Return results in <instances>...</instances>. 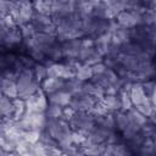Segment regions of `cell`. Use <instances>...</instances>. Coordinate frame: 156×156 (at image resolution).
Segmentation results:
<instances>
[{
	"label": "cell",
	"instance_id": "obj_13",
	"mask_svg": "<svg viewBox=\"0 0 156 156\" xmlns=\"http://www.w3.org/2000/svg\"><path fill=\"white\" fill-rule=\"evenodd\" d=\"M45 55L46 57L51 58L55 62H60L61 60H63V50H62V43L56 40L54 44L49 45L45 49Z\"/></svg>",
	"mask_w": 156,
	"mask_h": 156
},
{
	"label": "cell",
	"instance_id": "obj_1",
	"mask_svg": "<svg viewBox=\"0 0 156 156\" xmlns=\"http://www.w3.org/2000/svg\"><path fill=\"white\" fill-rule=\"evenodd\" d=\"M22 41H23V35L18 26L11 28L0 26V44H1L2 54L7 52L6 50L16 49V46L22 44Z\"/></svg>",
	"mask_w": 156,
	"mask_h": 156
},
{
	"label": "cell",
	"instance_id": "obj_15",
	"mask_svg": "<svg viewBox=\"0 0 156 156\" xmlns=\"http://www.w3.org/2000/svg\"><path fill=\"white\" fill-rule=\"evenodd\" d=\"M102 104L110 112H115L118 110H122L121 106V98L118 94H105L102 98Z\"/></svg>",
	"mask_w": 156,
	"mask_h": 156
},
{
	"label": "cell",
	"instance_id": "obj_28",
	"mask_svg": "<svg viewBox=\"0 0 156 156\" xmlns=\"http://www.w3.org/2000/svg\"><path fill=\"white\" fill-rule=\"evenodd\" d=\"M118 95L121 98V106H122L123 111H128L134 106V104L129 96V93H119Z\"/></svg>",
	"mask_w": 156,
	"mask_h": 156
},
{
	"label": "cell",
	"instance_id": "obj_22",
	"mask_svg": "<svg viewBox=\"0 0 156 156\" xmlns=\"http://www.w3.org/2000/svg\"><path fill=\"white\" fill-rule=\"evenodd\" d=\"M127 113H128V116H129V118H130V121L133 122V123H135V124H138V126H143L147 119H149V117H146L145 115H143L135 106H133L130 110H128L127 111Z\"/></svg>",
	"mask_w": 156,
	"mask_h": 156
},
{
	"label": "cell",
	"instance_id": "obj_25",
	"mask_svg": "<svg viewBox=\"0 0 156 156\" xmlns=\"http://www.w3.org/2000/svg\"><path fill=\"white\" fill-rule=\"evenodd\" d=\"M33 71H34L35 79H38L40 83L48 77V67L44 63H41V62H37V65L33 68Z\"/></svg>",
	"mask_w": 156,
	"mask_h": 156
},
{
	"label": "cell",
	"instance_id": "obj_34",
	"mask_svg": "<svg viewBox=\"0 0 156 156\" xmlns=\"http://www.w3.org/2000/svg\"><path fill=\"white\" fill-rule=\"evenodd\" d=\"M91 69H93V74L94 76H100V74H102L107 69V66L104 62H99L96 65H93L91 66Z\"/></svg>",
	"mask_w": 156,
	"mask_h": 156
},
{
	"label": "cell",
	"instance_id": "obj_19",
	"mask_svg": "<svg viewBox=\"0 0 156 156\" xmlns=\"http://www.w3.org/2000/svg\"><path fill=\"white\" fill-rule=\"evenodd\" d=\"M37 12L51 15L52 13V1L54 0H32Z\"/></svg>",
	"mask_w": 156,
	"mask_h": 156
},
{
	"label": "cell",
	"instance_id": "obj_8",
	"mask_svg": "<svg viewBox=\"0 0 156 156\" xmlns=\"http://www.w3.org/2000/svg\"><path fill=\"white\" fill-rule=\"evenodd\" d=\"M34 79H35V76H34V71L33 69H23L20 73L17 80H16L17 88H18V95L22 91H24L34 82Z\"/></svg>",
	"mask_w": 156,
	"mask_h": 156
},
{
	"label": "cell",
	"instance_id": "obj_4",
	"mask_svg": "<svg viewBox=\"0 0 156 156\" xmlns=\"http://www.w3.org/2000/svg\"><path fill=\"white\" fill-rule=\"evenodd\" d=\"M143 13L144 12L138 13V12H132V11H128V10H123L122 12H119L117 15L116 21L121 27L132 29V28H134L136 26H141Z\"/></svg>",
	"mask_w": 156,
	"mask_h": 156
},
{
	"label": "cell",
	"instance_id": "obj_26",
	"mask_svg": "<svg viewBox=\"0 0 156 156\" xmlns=\"http://www.w3.org/2000/svg\"><path fill=\"white\" fill-rule=\"evenodd\" d=\"M62 112H63V107L60 106V105H56V104H50L49 102V106L46 108V116L49 117H61L62 116Z\"/></svg>",
	"mask_w": 156,
	"mask_h": 156
},
{
	"label": "cell",
	"instance_id": "obj_14",
	"mask_svg": "<svg viewBox=\"0 0 156 156\" xmlns=\"http://www.w3.org/2000/svg\"><path fill=\"white\" fill-rule=\"evenodd\" d=\"M1 94H5L11 99L18 98V88H17L16 80L1 78Z\"/></svg>",
	"mask_w": 156,
	"mask_h": 156
},
{
	"label": "cell",
	"instance_id": "obj_17",
	"mask_svg": "<svg viewBox=\"0 0 156 156\" xmlns=\"http://www.w3.org/2000/svg\"><path fill=\"white\" fill-rule=\"evenodd\" d=\"M30 23L35 27L37 32H41L45 26L52 23V17H51V15H46V13H41V12H37L35 11L34 17H33Z\"/></svg>",
	"mask_w": 156,
	"mask_h": 156
},
{
	"label": "cell",
	"instance_id": "obj_2",
	"mask_svg": "<svg viewBox=\"0 0 156 156\" xmlns=\"http://www.w3.org/2000/svg\"><path fill=\"white\" fill-rule=\"evenodd\" d=\"M69 126L72 130L80 132L83 134H87L90 129H93L96 124L94 121V117L90 112L87 111H76L73 116L69 119Z\"/></svg>",
	"mask_w": 156,
	"mask_h": 156
},
{
	"label": "cell",
	"instance_id": "obj_5",
	"mask_svg": "<svg viewBox=\"0 0 156 156\" xmlns=\"http://www.w3.org/2000/svg\"><path fill=\"white\" fill-rule=\"evenodd\" d=\"M135 76H136V82L143 83L145 80L149 79H155L156 78V63L154 60H145V61H140L136 71H135Z\"/></svg>",
	"mask_w": 156,
	"mask_h": 156
},
{
	"label": "cell",
	"instance_id": "obj_21",
	"mask_svg": "<svg viewBox=\"0 0 156 156\" xmlns=\"http://www.w3.org/2000/svg\"><path fill=\"white\" fill-rule=\"evenodd\" d=\"M26 112V101L21 98L13 99V112H12V119H20Z\"/></svg>",
	"mask_w": 156,
	"mask_h": 156
},
{
	"label": "cell",
	"instance_id": "obj_12",
	"mask_svg": "<svg viewBox=\"0 0 156 156\" xmlns=\"http://www.w3.org/2000/svg\"><path fill=\"white\" fill-rule=\"evenodd\" d=\"M12 112H13V99L6 96L5 94H1V96H0L1 119H6V118L12 119Z\"/></svg>",
	"mask_w": 156,
	"mask_h": 156
},
{
	"label": "cell",
	"instance_id": "obj_18",
	"mask_svg": "<svg viewBox=\"0 0 156 156\" xmlns=\"http://www.w3.org/2000/svg\"><path fill=\"white\" fill-rule=\"evenodd\" d=\"M82 85H83V82L79 80L77 77H73L71 79H67L65 82V85H63V90H66L67 93H69L72 96L76 95L78 91L82 90Z\"/></svg>",
	"mask_w": 156,
	"mask_h": 156
},
{
	"label": "cell",
	"instance_id": "obj_29",
	"mask_svg": "<svg viewBox=\"0 0 156 156\" xmlns=\"http://www.w3.org/2000/svg\"><path fill=\"white\" fill-rule=\"evenodd\" d=\"M18 56H20V60H21V62H22V65L26 69H33L35 67L37 61L32 56H29L27 54L26 55H18Z\"/></svg>",
	"mask_w": 156,
	"mask_h": 156
},
{
	"label": "cell",
	"instance_id": "obj_30",
	"mask_svg": "<svg viewBox=\"0 0 156 156\" xmlns=\"http://www.w3.org/2000/svg\"><path fill=\"white\" fill-rule=\"evenodd\" d=\"M21 28V32H22V35H23V39H27V38H32L35 33H37V29L32 24V23H27V24H23Z\"/></svg>",
	"mask_w": 156,
	"mask_h": 156
},
{
	"label": "cell",
	"instance_id": "obj_32",
	"mask_svg": "<svg viewBox=\"0 0 156 156\" xmlns=\"http://www.w3.org/2000/svg\"><path fill=\"white\" fill-rule=\"evenodd\" d=\"M104 61V56L100 54V52H98L96 50L84 61V63L85 65H89V66H93V65H96V63H99V62H102Z\"/></svg>",
	"mask_w": 156,
	"mask_h": 156
},
{
	"label": "cell",
	"instance_id": "obj_23",
	"mask_svg": "<svg viewBox=\"0 0 156 156\" xmlns=\"http://www.w3.org/2000/svg\"><path fill=\"white\" fill-rule=\"evenodd\" d=\"M32 146L33 144L29 143L26 139L20 140L17 149H16V156H32Z\"/></svg>",
	"mask_w": 156,
	"mask_h": 156
},
{
	"label": "cell",
	"instance_id": "obj_11",
	"mask_svg": "<svg viewBox=\"0 0 156 156\" xmlns=\"http://www.w3.org/2000/svg\"><path fill=\"white\" fill-rule=\"evenodd\" d=\"M129 96H130V99H132L134 106L139 105L140 102H143V101L147 98V95H146L145 91H144L143 84L139 83V82H135V83L132 84L130 90H129Z\"/></svg>",
	"mask_w": 156,
	"mask_h": 156
},
{
	"label": "cell",
	"instance_id": "obj_10",
	"mask_svg": "<svg viewBox=\"0 0 156 156\" xmlns=\"http://www.w3.org/2000/svg\"><path fill=\"white\" fill-rule=\"evenodd\" d=\"M48 99H49L50 104H56V105H60L62 107H66V106L69 105L72 95L69 93H67L66 90L61 89V90H58L56 93H52V94L48 95Z\"/></svg>",
	"mask_w": 156,
	"mask_h": 156
},
{
	"label": "cell",
	"instance_id": "obj_31",
	"mask_svg": "<svg viewBox=\"0 0 156 156\" xmlns=\"http://www.w3.org/2000/svg\"><path fill=\"white\" fill-rule=\"evenodd\" d=\"M32 156H46L45 151V144L41 141H37L32 146Z\"/></svg>",
	"mask_w": 156,
	"mask_h": 156
},
{
	"label": "cell",
	"instance_id": "obj_7",
	"mask_svg": "<svg viewBox=\"0 0 156 156\" xmlns=\"http://www.w3.org/2000/svg\"><path fill=\"white\" fill-rule=\"evenodd\" d=\"M65 79L63 78H49L46 77L43 82H41V89L46 95H50L52 93H56L61 89H63L65 85Z\"/></svg>",
	"mask_w": 156,
	"mask_h": 156
},
{
	"label": "cell",
	"instance_id": "obj_20",
	"mask_svg": "<svg viewBox=\"0 0 156 156\" xmlns=\"http://www.w3.org/2000/svg\"><path fill=\"white\" fill-rule=\"evenodd\" d=\"M93 69H91V66L89 65H85V63H82L78 69L76 71V77L82 80V82H87V80H90L93 78Z\"/></svg>",
	"mask_w": 156,
	"mask_h": 156
},
{
	"label": "cell",
	"instance_id": "obj_16",
	"mask_svg": "<svg viewBox=\"0 0 156 156\" xmlns=\"http://www.w3.org/2000/svg\"><path fill=\"white\" fill-rule=\"evenodd\" d=\"M113 113V118H115V123H116V128L117 130L121 133L123 132L129 124H130V118L127 113V111H123V110H118V111H115L112 112Z\"/></svg>",
	"mask_w": 156,
	"mask_h": 156
},
{
	"label": "cell",
	"instance_id": "obj_9",
	"mask_svg": "<svg viewBox=\"0 0 156 156\" xmlns=\"http://www.w3.org/2000/svg\"><path fill=\"white\" fill-rule=\"evenodd\" d=\"M111 41L112 44L115 45H123L128 41H132V38H130V29L128 28H123V27H118L117 29H115L112 33H111Z\"/></svg>",
	"mask_w": 156,
	"mask_h": 156
},
{
	"label": "cell",
	"instance_id": "obj_24",
	"mask_svg": "<svg viewBox=\"0 0 156 156\" xmlns=\"http://www.w3.org/2000/svg\"><path fill=\"white\" fill-rule=\"evenodd\" d=\"M143 115H145L146 117H151L152 116V113L155 112V110H154V107H152V104H151V101H150V98L147 96L143 102H140L139 105H136L135 106Z\"/></svg>",
	"mask_w": 156,
	"mask_h": 156
},
{
	"label": "cell",
	"instance_id": "obj_37",
	"mask_svg": "<svg viewBox=\"0 0 156 156\" xmlns=\"http://www.w3.org/2000/svg\"><path fill=\"white\" fill-rule=\"evenodd\" d=\"M147 10L156 11V0H149V2H147Z\"/></svg>",
	"mask_w": 156,
	"mask_h": 156
},
{
	"label": "cell",
	"instance_id": "obj_36",
	"mask_svg": "<svg viewBox=\"0 0 156 156\" xmlns=\"http://www.w3.org/2000/svg\"><path fill=\"white\" fill-rule=\"evenodd\" d=\"M149 98H150V101H151V104H152L154 110L156 111V87H155V89L152 90V93H151V95H150Z\"/></svg>",
	"mask_w": 156,
	"mask_h": 156
},
{
	"label": "cell",
	"instance_id": "obj_35",
	"mask_svg": "<svg viewBox=\"0 0 156 156\" xmlns=\"http://www.w3.org/2000/svg\"><path fill=\"white\" fill-rule=\"evenodd\" d=\"M74 112H76V111H74L71 106H66V107H63V112H62L61 118H63L65 121H68V122H69V119H71V117L73 116Z\"/></svg>",
	"mask_w": 156,
	"mask_h": 156
},
{
	"label": "cell",
	"instance_id": "obj_27",
	"mask_svg": "<svg viewBox=\"0 0 156 156\" xmlns=\"http://www.w3.org/2000/svg\"><path fill=\"white\" fill-rule=\"evenodd\" d=\"M40 133H41V130H38V129L24 130V133H23V138H24L26 140H28L29 143L34 144V143L39 141V139H40Z\"/></svg>",
	"mask_w": 156,
	"mask_h": 156
},
{
	"label": "cell",
	"instance_id": "obj_3",
	"mask_svg": "<svg viewBox=\"0 0 156 156\" xmlns=\"http://www.w3.org/2000/svg\"><path fill=\"white\" fill-rule=\"evenodd\" d=\"M24 101L27 112H46V108L49 106L48 95L43 91V89H40L37 94L29 96Z\"/></svg>",
	"mask_w": 156,
	"mask_h": 156
},
{
	"label": "cell",
	"instance_id": "obj_33",
	"mask_svg": "<svg viewBox=\"0 0 156 156\" xmlns=\"http://www.w3.org/2000/svg\"><path fill=\"white\" fill-rule=\"evenodd\" d=\"M141 84H143V88H144L145 94H146L147 96H150L151 93H152V90H154L155 87H156V79H149V80L143 82Z\"/></svg>",
	"mask_w": 156,
	"mask_h": 156
},
{
	"label": "cell",
	"instance_id": "obj_6",
	"mask_svg": "<svg viewBox=\"0 0 156 156\" xmlns=\"http://www.w3.org/2000/svg\"><path fill=\"white\" fill-rule=\"evenodd\" d=\"M82 39H72L62 43V50H63V58L65 57H76L78 58L79 52L82 50Z\"/></svg>",
	"mask_w": 156,
	"mask_h": 156
}]
</instances>
